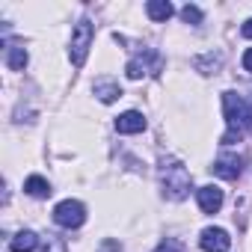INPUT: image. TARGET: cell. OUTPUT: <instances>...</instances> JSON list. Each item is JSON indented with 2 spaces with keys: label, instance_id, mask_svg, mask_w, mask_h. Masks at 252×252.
<instances>
[{
  "label": "cell",
  "instance_id": "obj_21",
  "mask_svg": "<svg viewBox=\"0 0 252 252\" xmlns=\"http://www.w3.org/2000/svg\"><path fill=\"white\" fill-rule=\"evenodd\" d=\"M240 33H243V36H246V39H252V18H249V21H246V24H243V27H240Z\"/></svg>",
  "mask_w": 252,
  "mask_h": 252
},
{
  "label": "cell",
  "instance_id": "obj_4",
  "mask_svg": "<svg viewBox=\"0 0 252 252\" xmlns=\"http://www.w3.org/2000/svg\"><path fill=\"white\" fill-rule=\"evenodd\" d=\"M54 222L63 225V228H80L86 222V205L77 202V199H63L54 208Z\"/></svg>",
  "mask_w": 252,
  "mask_h": 252
},
{
  "label": "cell",
  "instance_id": "obj_17",
  "mask_svg": "<svg viewBox=\"0 0 252 252\" xmlns=\"http://www.w3.org/2000/svg\"><path fill=\"white\" fill-rule=\"evenodd\" d=\"M181 18H184L187 24H202V9L193 6V3H187V6L181 9Z\"/></svg>",
  "mask_w": 252,
  "mask_h": 252
},
{
  "label": "cell",
  "instance_id": "obj_2",
  "mask_svg": "<svg viewBox=\"0 0 252 252\" xmlns=\"http://www.w3.org/2000/svg\"><path fill=\"white\" fill-rule=\"evenodd\" d=\"M222 110H225V125L228 131L222 134V146H231L234 140L240 143L243 137V122H246V101L237 92H222Z\"/></svg>",
  "mask_w": 252,
  "mask_h": 252
},
{
  "label": "cell",
  "instance_id": "obj_1",
  "mask_svg": "<svg viewBox=\"0 0 252 252\" xmlns=\"http://www.w3.org/2000/svg\"><path fill=\"white\" fill-rule=\"evenodd\" d=\"M160 190L169 202H181V199L190 196L193 178H190V169L178 158H163L160 160Z\"/></svg>",
  "mask_w": 252,
  "mask_h": 252
},
{
  "label": "cell",
  "instance_id": "obj_19",
  "mask_svg": "<svg viewBox=\"0 0 252 252\" xmlns=\"http://www.w3.org/2000/svg\"><path fill=\"white\" fill-rule=\"evenodd\" d=\"M240 63H243V71H249V74H252V48H246V51H243Z\"/></svg>",
  "mask_w": 252,
  "mask_h": 252
},
{
  "label": "cell",
  "instance_id": "obj_13",
  "mask_svg": "<svg viewBox=\"0 0 252 252\" xmlns=\"http://www.w3.org/2000/svg\"><path fill=\"white\" fill-rule=\"evenodd\" d=\"M24 193H30L33 199H48L54 190H51L48 178H42V175H30V178L24 181Z\"/></svg>",
  "mask_w": 252,
  "mask_h": 252
},
{
  "label": "cell",
  "instance_id": "obj_16",
  "mask_svg": "<svg viewBox=\"0 0 252 252\" xmlns=\"http://www.w3.org/2000/svg\"><path fill=\"white\" fill-rule=\"evenodd\" d=\"M42 252H65V240L60 234H48L42 240Z\"/></svg>",
  "mask_w": 252,
  "mask_h": 252
},
{
  "label": "cell",
  "instance_id": "obj_6",
  "mask_svg": "<svg viewBox=\"0 0 252 252\" xmlns=\"http://www.w3.org/2000/svg\"><path fill=\"white\" fill-rule=\"evenodd\" d=\"M199 246H202L205 252H225V249L231 246V237H228L225 228H220V225H208V228L199 234Z\"/></svg>",
  "mask_w": 252,
  "mask_h": 252
},
{
  "label": "cell",
  "instance_id": "obj_5",
  "mask_svg": "<svg viewBox=\"0 0 252 252\" xmlns=\"http://www.w3.org/2000/svg\"><path fill=\"white\" fill-rule=\"evenodd\" d=\"M214 175H220V178H225V181H234L240 172H243V158L240 155H234V152H222L217 160H214Z\"/></svg>",
  "mask_w": 252,
  "mask_h": 252
},
{
  "label": "cell",
  "instance_id": "obj_8",
  "mask_svg": "<svg viewBox=\"0 0 252 252\" xmlns=\"http://www.w3.org/2000/svg\"><path fill=\"white\" fill-rule=\"evenodd\" d=\"M92 95H95L101 104H113L116 98H122V86H119V80H113V77H98V80L92 83Z\"/></svg>",
  "mask_w": 252,
  "mask_h": 252
},
{
  "label": "cell",
  "instance_id": "obj_15",
  "mask_svg": "<svg viewBox=\"0 0 252 252\" xmlns=\"http://www.w3.org/2000/svg\"><path fill=\"white\" fill-rule=\"evenodd\" d=\"M193 65H196L202 74H217V68L222 65V54L217 51V54H205V57H196V60H193Z\"/></svg>",
  "mask_w": 252,
  "mask_h": 252
},
{
  "label": "cell",
  "instance_id": "obj_12",
  "mask_svg": "<svg viewBox=\"0 0 252 252\" xmlns=\"http://www.w3.org/2000/svg\"><path fill=\"white\" fill-rule=\"evenodd\" d=\"M36 246H39V234H36V231H30V228L18 231V234L9 240V249H12V252H33Z\"/></svg>",
  "mask_w": 252,
  "mask_h": 252
},
{
  "label": "cell",
  "instance_id": "obj_20",
  "mask_svg": "<svg viewBox=\"0 0 252 252\" xmlns=\"http://www.w3.org/2000/svg\"><path fill=\"white\" fill-rule=\"evenodd\" d=\"M243 128H246V131H252V101L246 104V122H243Z\"/></svg>",
  "mask_w": 252,
  "mask_h": 252
},
{
  "label": "cell",
  "instance_id": "obj_9",
  "mask_svg": "<svg viewBox=\"0 0 252 252\" xmlns=\"http://www.w3.org/2000/svg\"><path fill=\"white\" fill-rule=\"evenodd\" d=\"M146 125H149V122H146L143 113L128 110V113H122V116L116 119V131H119V134H143Z\"/></svg>",
  "mask_w": 252,
  "mask_h": 252
},
{
  "label": "cell",
  "instance_id": "obj_14",
  "mask_svg": "<svg viewBox=\"0 0 252 252\" xmlns=\"http://www.w3.org/2000/svg\"><path fill=\"white\" fill-rule=\"evenodd\" d=\"M146 12H149L152 21H169L175 9H172L169 0H149V3H146Z\"/></svg>",
  "mask_w": 252,
  "mask_h": 252
},
{
  "label": "cell",
  "instance_id": "obj_3",
  "mask_svg": "<svg viewBox=\"0 0 252 252\" xmlns=\"http://www.w3.org/2000/svg\"><path fill=\"white\" fill-rule=\"evenodd\" d=\"M92 39H95V27L89 18H80L71 30V42H68V60L74 68H80L89 57V48H92Z\"/></svg>",
  "mask_w": 252,
  "mask_h": 252
},
{
  "label": "cell",
  "instance_id": "obj_11",
  "mask_svg": "<svg viewBox=\"0 0 252 252\" xmlns=\"http://www.w3.org/2000/svg\"><path fill=\"white\" fill-rule=\"evenodd\" d=\"M158 63V54L155 51H143V54H137L128 65H125V74H128L131 80H140V77H146L149 74V63Z\"/></svg>",
  "mask_w": 252,
  "mask_h": 252
},
{
  "label": "cell",
  "instance_id": "obj_10",
  "mask_svg": "<svg viewBox=\"0 0 252 252\" xmlns=\"http://www.w3.org/2000/svg\"><path fill=\"white\" fill-rule=\"evenodd\" d=\"M3 60H6V65H9L12 71H24L27 63H30V54H27L24 45H18V42H6V48H3Z\"/></svg>",
  "mask_w": 252,
  "mask_h": 252
},
{
  "label": "cell",
  "instance_id": "obj_18",
  "mask_svg": "<svg viewBox=\"0 0 252 252\" xmlns=\"http://www.w3.org/2000/svg\"><path fill=\"white\" fill-rule=\"evenodd\" d=\"M155 252H184V243L181 240H175V237H166V240H160L158 243V249Z\"/></svg>",
  "mask_w": 252,
  "mask_h": 252
},
{
  "label": "cell",
  "instance_id": "obj_7",
  "mask_svg": "<svg viewBox=\"0 0 252 252\" xmlns=\"http://www.w3.org/2000/svg\"><path fill=\"white\" fill-rule=\"evenodd\" d=\"M196 199H199L202 214H217V211L222 208V190H220V187H214V184L199 187V190H196Z\"/></svg>",
  "mask_w": 252,
  "mask_h": 252
}]
</instances>
